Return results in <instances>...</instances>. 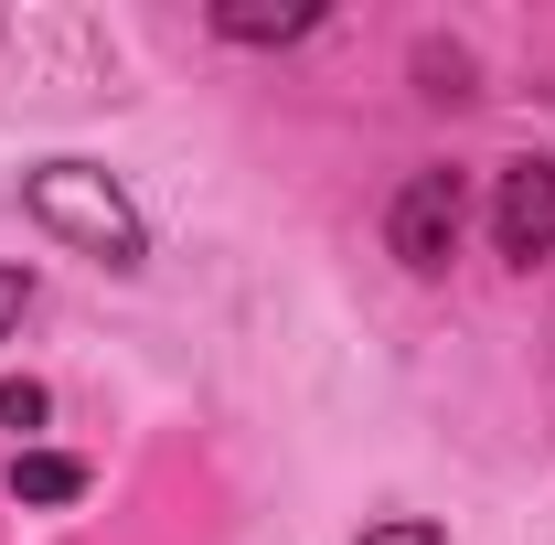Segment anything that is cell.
I'll return each instance as SVG.
<instances>
[{"label":"cell","instance_id":"obj_4","mask_svg":"<svg viewBox=\"0 0 555 545\" xmlns=\"http://www.w3.org/2000/svg\"><path fill=\"white\" fill-rule=\"evenodd\" d=\"M11 492H22V503H75V492H86V460H65V449H22V460H11Z\"/></svg>","mask_w":555,"mask_h":545},{"label":"cell","instance_id":"obj_5","mask_svg":"<svg viewBox=\"0 0 555 545\" xmlns=\"http://www.w3.org/2000/svg\"><path fill=\"white\" fill-rule=\"evenodd\" d=\"M310 22H321V11H214V33H224V43H299Z\"/></svg>","mask_w":555,"mask_h":545},{"label":"cell","instance_id":"obj_1","mask_svg":"<svg viewBox=\"0 0 555 545\" xmlns=\"http://www.w3.org/2000/svg\"><path fill=\"white\" fill-rule=\"evenodd\" d=\"M22 204H33V225H54L65 246L107 257V268H139V246H150L139 204L107 182V172H86V161H43V172L22 182Z\"/></svg>","mask_w":555,"mask_h":545},{"label":"cell","instance_id":"obj_3","mask_svg":"<svg viewBox=\"0 0 555 545\" xmlns=\"http://www.w3.org/2000/svg\"><path fill=\"white\" fill-rule=\"evenodd\" d=\"M491 236H502V257H555V161H513L502 172V193H491Z\"/></svg>","mask_w":555,"mask_h":545},{"label":"cell","instance_id":"obj_6","mask_svg":"<svg viewBox=\"0 0 555 545\" xmlns=\"http://www.w3.org/2000/svg\"><path fill=\"white\" fill-rule=\"evenodd\" d=\"M363 545H449L438 524H416V514H396V524H363Z\"/></svg>","mask_w":555,"mask_h":545},{"label":"cell","instance_id":"obj_8","mask_svg":"<svg viewBox=\"0 0 555 545\" xmlns=\"http://www.w3.org/2000/svg\"><path fill=\"white\" fill-rule=\"evenodd\" d=\"M22 300H33V289H22V268H0V332L22 321Z\"/></svg>","mask_w":555,"mask_h":545},{"label":"cell","instance_id":"obj_7","mask_svg":"<svg viewBox=\"0 0 555 545\" xmlns=\"http://www.w3.org/2000/svg\"><path fill=\"white\" fill-rule=\"evenodd\" d=\"M0 428H43V385H0Z\"/></svg>","mask_w":555,"mask_h":545},{"label":"cell","instance_id":"obj_2","mask_svg":"<svg viewBox=\"0 0 555 545\" xmlns=\"http://www.w3.org/2000/svg\"><path fill=\"white\" fill-rule=\"evenodd\" d=\"M385 246H396L416 278L449 268V257H460V172H416L406 193H396V214H385Z\"/></svg>","mask_w":555,"mask_h":545}]
</instances>
